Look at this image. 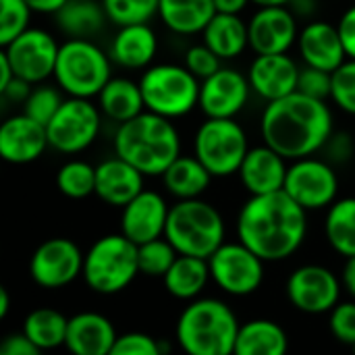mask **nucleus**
Returning <instances> with one entry per match:
<instances>
[{
    "label": "nucleus",
    "mask_w": 355,
    "mask_h": 355,
    "mask_svg": "<svg viewBox=\"0 0 355 355\" xmlns=\"http://www.w3.org/2000/svg\"><path fill=\"white\" fill-rule=\"evenodd\" d=\"M308 210L285 189L250 196L237 216V237L264 262L293 256L308 233Z\"/></svg>",
    "instance_id": "1"
},
{
    "label": "nucleus",
    "mask_w": 355,
    "mask_h": 355,
    "mask_svg": "<svg viewBox=\"0 0 355 355\" xmlns=\"http://www.w3.org/2000/svg\"><path fill=\"white\" fill-rule=\"evenodd\" d=\"M262 139L287 160L316 154L333 135V112L324 100L293 92L266 104Z\"/></svg>",
    "instance_id": "2"
},
{
    "label": "nucleus",
    "mask_w": 355,
    "mask_h": 355,
    "mask_svg": "<svg viewBox=\"0 0 355 355\" xmlns=\"http://www.w3.org/2000/svg\"><path fill=\"white\" fill-rule=\"evenodd\" d=\"M173 119L144 110L119 125L114 135V152L144 175L162 177L171 162L181 154V137Z\"/></svg>",
    "instance_id": "3"
},
{
    "label": "nucleus",
    "mask_w": 355,
    "mask_h": 355,
    "mask_svg": "<svg viewBox=\"0 0 355 355\" xmlns=\"http://www.w3.org/2000/svg\"><path fill=\"white\" fill-rule=\"evenodd\" d=\"M235 312L220 300H191L177 322V341L189 355L235 354L239 335Z\"/></svg>",
    "instance_id": "4"
},
{
    "label": "nucleus",
    "mask_w": 355,
    "mask_h": 355,
    "mask_svg": "<svg viewBox=\"0 0 355 355\" xmlns=\"http://www.w3.org/2000/svg\"><path fill=\"white\" fill-rule=\"evenodd\" d=\"M164 237L179 254L210 258L225 243V220L220 212L200 200H179L168 210Z\"/></svg>",
    "instance_id": "5"
},
{
    "label": "nucleus",
    "mask_w": 355,
    "mask_h": 355,
    "mask_svg": "<svg viewBox=\"0 0 355 355\" xmlns=\"http://www.w3.org/2000/svg\"><path fill=\"white\" fill-rule=\"evenodd\" d=\"M137 275V243L123 233L100 237L83 258V279L100 295L121 293Z\"/></svg>",
    "instance_id": "6"
},
{
    "label": "nucleus",
    "mask_w": 355,
    "mask_h": 355,
    "mask_svg": "<svg viewBox=\"0 0 355 355\" xmlns=\"http://www.w3.org/2000/svg\"><path fill=\"white\" fill-rule=\"evenodd\" d=\"M54 79L69 96H98L110 81V58L89 37H71L58 50Z\"/></svg>",
    "instance_id": "7"
},
{
    "label": "nucleus",
    "mask_w": 355,
    "mask_h": 355,
    "mask_svg": "<svg viewBox=\"0 0 355 355\" xmlns=\"http://www.w3.org/2000/svg\"><path fill=\"white\" fill-rule=\"evenodd\" d=\"M146 108L168 116L179 119L189 114L200 106V79L181 64H154L148 67L139 79Z\"/></svg>",
    "instance_id": "8"
},
{
    "label": "nucleus",
    "mask_w": 355,
    "mask_h": 355,
    "mask_svg": "<svg viewBox=\"0 0 355 355\" xmlns=\"http://www.w3.org/2000/svg\"><path fill=\"white\" fill-rule=\"evenodd\" d=\"M250 152L248 135L235 119L208 116L193 137V154L212 177H231Z\"/></svg>",
    "instance_id": "9"
},
{
    "label": "nucleus",
    "mask_w": 355,
    "mask_h": 355,
    "mask_svg": "<svg viewBox=\"0 0 355 355\" xmlns=\"http://www.w3.org/2000/svg\"><path fill=\"white\" fill-rule=\"evenodd\" d=\"M208 264L212 281L233 297L256 293L264 281V260L243 241L223 243L208 258Z\"/></svg>",
    "instance_id": "10"
},
{
    "label": "nucleus",
    "mask_w": 355,
    "mask_h": 355,
    "mask_svg": "<svg viewBox=\"0 0 355 355\" xmlns=\"http://www.w3.org/2000/svg\"><path fill=\"white\" fill-rule=\"evenodd\" d=\"M100 108L89 98H67L54 119L46 125L50 148L62 154H77L87 150L100 135Z\"/></svg>",
    "instance_id": "11"
},
{
    "label": "nucleus",
    "mask_w": 355,
    "mask_h": 355,
    "mask_svg": "<svg viewBox=\"0 0 355 355\" xmlns=\"http://www.w3.org/2000/svg\"><path fill=\"white\" fill-rule=\"evenodd\" d=\"M283 189L308 212L322 210L337 200L339 179L331 162L306 156L289 166Z\"/></svg>",
    "instance_id": "12"
},
{
    "label": "nucleus",
    "mask_w": 355,
    "mask_h": 355,
    "mask_svg": "<svg viewBox=\"0 0 355 355\" xmlns=\"http://www.w3.org/2000/svg\"><path fill=\"white\" fill-rule=\"evenodd\" d=\"M58 50L60 46L56 40L48 31L35 27H27L21 35L2 46V52L12 64L15 75L29 83H42L54 75Z\"/></svg>",
    "instance_id": "13"
},
{
    "label": "nucleus",
    "mask_w": 355,
    "mask_h": 355,
    "mask_svg": "<svg viewBox=\"0 0 355 355\" xmlns=\"http://www.w3.org/2000/svg\"><path fill=\"white\" fill-rule=\"evenodd\" d=\"M83 258L75 241L54 237L37 245L29 260V275L44 289H60L83 275Z\"/></svg>",
    "instance_id": "14"
},
{
    "label": "nucleus",
    "mask_w": 355,
    "mask_h": 355,
    "mask_svg": "<svg viewBox=\"0 0 355 355\" xmlns=\"http://www.w3.org/2000/svg\"><path fill=\"white\" fill-rule=\"evenodd\" d=\"M341 281L333 270L320 264H306L287 279V297L291 306L306 314L331 312L341 297Z\"/></svg>",
    "instance_id": "15"
},
{
    "label": "nucleus",
    "mask_w": 355,
    "mask_h": 355,
    "mask_svg": "<svg viewBox=\"0 0 355 355\" xmlns=\"http://www.w3.org/2000/svg\"><path fill=\"white\" fill-rule=\"evenodd\" d=\"M252 85L243 73L220 67L214 75L202 81L200 108L212 119H235L248 104Z\"/></svg>",
    "instance_id": "16"
},
{
    "label": "nucleus",
    "mask_w": 355,
    "mask_h": 355,
    "mask_svg": "<svg viewBox=\"0 0 355 355\" xmlns=\"http://www.w3.org/2000/svg\"><path fill=\"white\" fill-rule=\"evenodd\" d=\"M250 46L256 54L287 52L300 37L297 21L285 6H260L248 23Z\"/></svg>",
    "instance_id": "17"
},
{
    "label": "nucleus",
    "mask_w": 355,
    "mask_h": 355,
    "mask_svg": "<svg viewBox=\"0 0 355 355\" xmlns=\"http://www.w3.org/2000/svg\"><path fill=\"white\" fill-rule=\"evenodd\" d=\"M50 146L46 125L21 112L6 119L0 127V156L10 164H29Z\"/></svg>",
    "instance_id": "18"
},
{
    "label": "nucleus",
    "mask_w": 355,
    "mask_h": 355,
    "mask_svg": "<svg viewBox=\"0 0 355 355\" xmlns=\"http://www.w3.org/2000/svg\"><path fill=\"white\" fill-rule=\"evenodd\" d=\"M168 210L171 206H166L160 193L144 189L127 206H123L121 233L137 245L158 239L164 235Z\"/></svg>",
    "instance_id": "19"
},
{
    "label": "nucleus",
    "mask_w": 355,
    "mask_h": 355,
    "mask_svg": "<svg viewBox=\"0 0 355 355\" xmlns=\"http://www.w3.org/2000/svg\"><path fill=\"white\" fill-rule=\"evenodd\" d=\"M300 67L287 52L279 54H258L250 64V85L262 100L272 102L297 92Z\"/></svg>",
    "instance_id": "20"
},
{
    "label": "nucleus",
    "mask_w": 355,
    "mask_h": 355,
    "mask_svg": "<svg viewBox=\"0 0 355 355\" xmlns=\"http://www.w3.org/2000/svg\"><path fill=\"white\" fill-rule=\"evenodd\" d=\"M287 158L281 156L275 148L268 144L250 148L245 154L237 175L241 179V185L250 196H262V193H272L285 187L287 179Z\"/></svg>",
    "instance_id": "21"
},
{
    "label": "nucleus",
    "mask_w": 355,
    "mask_h": 355,
    "mask_svg": "<svg viewBox=\"0 0 355 355\" xmlns=\"http://www.w3.org/2000/svg\"><path fill=\"white\" fill-rule=\"evenodd\" d=\"M144 173L121 156L106 158L96 166V196L108 206H127L144 191Z\"/></svg>",
    "instance_id": "22"
},
{
    "label": "nucleus",
    "mask_w": 355,
    "mask_h": 355,
    "mask_svg": "<svg viewBox=\"0 0 355 355\" xmlns=\"http://www.w3.org/2000/svg\"><path fill=\"white\" fill-rule=\"evenodd\" d=\"M300 54L306 64L318 67L324 71H335L339 64L347 60V52L339 33V27L324 23V21H312L308 23L297 37Z\"/></svg>",
    "instance_id": "23"
},
{
    "label": "nucleus",
    "mask_w": 355,
    "mask_h": 355,
    "mask_svg": "<svg viewBox=\"0 0 355 355\" xmlns=\"http://www.w3.org/2000/svg\"><path fill=\"white\" fill-rule=\"evenodd\" d=\"M112 322L96 312H81L69 318L64 347L75 355H110L116 343Z\"/></svg>",
    "instance_id": "24"
},
{
    "label": "nucleus",
    "mask_w": 355,
    "mask_h": 355,
    "mask_svg": "<svg viewBox=\"0 0 355 355\" xmlns=\"http://www.w3.org/2000/svg\"><path fill=\"white\" fill-rule=\"evenodd\" d=\"M158 40L148 23L121 25L110 46V58L125 69H146L154 60Z\"/></svg>",
    "instance_id": "25"
},
{
    "label": "nucleus",
    "mask_w": 355,
    "mask_h": 355,
    "mask_svg": "<svg viewBox=\"0 0 355 355\" xmlns=\"http://www.w3.org/2000/svg\"><path fill=\"white\" fill-rule=\"evenodd\" d=\"M202 33L204 44L210 46L223 60L239 56L250 46L248 23L233 12H216Z\"/></svg>",
    "instance_id": "26"
},
{
    "label": "nucleus",
    "mask_w": 355,
    "mask_h": 355,
    "mask_svg": "<svg viewBox=\"0 0 355 355\" xmlns=\"http://www.w3.org/2000/svg\"><path fill=\"white\" fill-rule=\"evenodd\" d=\"M158 15L179 35L202 33L216 15L214 0H160Z\"/></svg>",
    "instance_id": "27"
},
{
    "label": "nucleus",
    "mask_w": 355,
    "mask_h": 355,
    "mask_svg": "<svg viewBox=\"0 0 355 355\" xmlns=\"http://www.w3.org/2000/svg\"><path fill=\"white\" fill-rule=\"evenodd\" d=\"M162 181L168 193H173L175 198L193 200V198H200L208 189L212 181V173L200 162L196 154L193 156L179 154L171 162V166L162 173Z\"/></svg>",
    "instance_id": "28"
},
{
    "label": "nucleus",
    "mask_w": 355,
    "mask_h": 355,
    "mask_svg": "<svg viewBox=\"0 0 355 355\" xmlns=\"http://www.w3.org/2000/svg\"><path fill=\"white\" fill-rule=\"evenodd\" d=\"M210 277V264L206 258L179 254L168 272L162 277L166 291L177 300H196L204 291Z\"/></svg>",
    "instance_id": "29"
},
{
    "label": "nucleus",
    "mask_w": 355,
    "mask_h": 355,
    "mask_svg": "<svg viewBox=\"0 0 355 355\" xmlns=\"http://www.w3.org/2000/svg\"><path fill=\"white\" fill-rule=\"evenodd\" d=\"M289 349L285 329L272 320H252L239 327L235 354L237 355H283Z\"/></svg>",
    "instance_id": "30"
},
{
    "label": "nucleus",
    "mask_w": 355,
    "mask_h": 355,
    "mask_svg": "<svg viewBox=\"0 0 355 355\" xmlns=\"http://www.w3.org/2000/svg\"><path fill=\"white\" fill-rule=\"evenodd\" d=\"M98 98H100V110L116 123H125L137 116L139 112H144L146 108L141 85L125 77H116V79L110 77V81L102 87Z\"/></svg>",
    "instance_id": "31"
},
{
    "label": "nucleus",
    "mask_w": 355,
    "mask_h": 355,
    "mask_svg": "<svg viewBox=\"0 0 355 355\" xmlns=\"http://www.w3.org/2000/svg\"><path fill=\"white\" fill-rule=\"evenodd\" d=\"M106 19L102 2L96 0H69L56 12V25L69 37H92L102 29Z\"/></svg>",
    "instance_id": "32"
},
{
    "label": "nucleus",
    "mask_w": 355,
    "mask_h": 355,
    "mask_svg": "<svg viewBox=\"0 0 355 355\" xmlns=\"http://www.w3.org/2000/svg\"><path fill=\"white\" fill-rule=\"evenodd\" d=\"M324 235L329 245L345 256H355V198L335 200L324 220Z\"/></svg>",
    "instance_id": "33"
},
{
    "label": "nucleus",
    "mask_w": 355,
    "mask_h": 355,
    "mask_svg": "<svg viewBox=\"0 0 355 355\" xmlns=\"http://www.w3.org/2000/svg\"><path fill=\"white\" fill-rule=\"evenodd\" d=\"M69 318L50 308H40L27 314L23 322V333L35 343L40 352L56 349L67 341Z\"/></svg>",
    "instance_id": "34"
},
{
    "label": "nucleus",
    "mask_w": 355,
    "mask_h": 355,
    "mask_svg": "<svg viewBox=\"0 0 355 355\" xmlns=\"http://www.w3.org/2000/svg\"><path fill=\"white\" fill-rule=\"evenodd\" d=\"M56 187L71 200H83L96 193V166L83 160H71L62 164L56 175Z\"/></svg>",
    "instance_id": "35"
},
{
    "label": "nucleus",
    "mask_w": 355,
    "mask_h": 355,
    "mask_svg": "<svg viewBox=\"0 0 355 355\" xmlns=\"http://www.w3.org/2000/svg\"><path fill=\"white\" fill-rule=\"evenodd\" d=\"M177 256H179V252L164 235L158 239L146 241V243L137 245L139 275L162 279L168 272V268L173 266V262L177 260Z\"/></svg>",
    "instance_id": "36"
},
{
    "label": "nucleus",
    "mask_w": 355,
    "mask_h": 355,
    "mask_svg": "<svg viewBox=\"0 0 355 355\" xmlns=\"http://www.w3.org/2000/svg\"><path fill=\"white\" fill-rule=\"evenodd\" d=\"M160 0H102L108 21L114 25H133V23H150L154 15H158Z\"/></svg>",
    "instance_id": "37"
},
{
    "label": "nucleus",
    "mask_w": 355,
    "mask_h": 355,
    "mask_svg": "<svg viewBox=\"0 0 355 355\" xmlns=\"http://www.w3.org/2000/svg\"><path fill=\"white\" fill-rule=\"evenodd\" d=\"M62 102L64 100L56 87L37 85L35 89H31V94L23 102V112L29 114L31 119H35L37 123L48 125L54 119V114L58 112V108L62 106Z\"/></svg>",
    "instance_id": "38"
},
{
    "label": "nucleus",
    "mask_w": 355,
    "mask_h": 355,
    "mask_svg": "<svg viewBox=\"0 0 355 355\" xmlns=\"http://www.w3.org/2000/svg\"><path fill=\"white\" fill-rule=\"evenodd\" d=\"M31 12L25 0H0V46H6L29 27Z\"/></svg>",
    "instance_id": "39"
},
{
    "label": "nucleus",
    "mask_w": 355,
    "mask_h": 355,
    "mask_svg": "<svg viewBox=\"0 0 355 355\" xmlns=\"http://www.w3.org/2000/svg\"><path fill=\"white\" fill-rule=\"evenodd\" d=\"M331 98L343 112L355 116V58H347L333 71Z\"/></svg>",
    "instance_id": "40"
},
{
    "label": "nucleus",
    "mask_w": 355,
    "mask_h": 355,
    "mask_svg": "<svg viewBox=\"0 0 355 355\" xmlns=\"http://www.w3.org/2000/svg\"><path fill=\"white\" fill-rule=\"evenodd\" d=\"M331 89H333V73L331 71L310 67V64H306L300 71L297 92L318 98V100H327V98H331Z\"/></svg>",
    "instance_id": "41"
},
{
    "label": "nucleus",
    "mask_w": 355,
    "mask_h": 355,
    "mask_svg": "<svg viewBox=\"0 0 355 355\" xmlns=\"http://www.w3.org/2000/svg\"><path fill=\"white\" fill-rule=\"evenodd\" d=\"M220 56L206 44H198V46H191L187 52H185V67L200 79H208L210 75H214L223 64H220Z\"/></svg>",
    "instance_id": "42"
},
{
    "label": "nucleus",
    "mask_w": 355,
    "mask_h": 355,
    "mask_svg": "<svg viewBox=\"0 0 355 355\" xmlns=\"http://www.w3.org/2000/svg\"><path fill=\"white\" fill-rule=\"evenodd\" d=\"M329 327L331 333L335 335L337 341H341L343 345H355V302H343L337 304L331 310V318H329Z\"/></svg>",
    "instance_id": "43"
},
{
    "label": "nucleus",
    "mask_w": 355,
    "mask_h": 355,
    "mask_svg": "<svg viewBox=\"0 0 355 355\" xmlns=\"http://www.w3.org/2000/svg\"><path fill=\"white\" fill-rule=\"evenodd\" d=\"M162 347L158 339L146 333H125L116 337L110 355H160Z\"/></svg>",
    "instance_id": "44"
},
{
    "label": "nucleus",
    "mask_w": 355,
    "mask_h": 355,
    "mask_svg": "<svg viewBox=\"0 0 355 355\" xmlns=\"http://www.w3.org/2000/svg\"><path fill=\"white\" fill-rule=\"evenodd\" d=\"M42 352L35 347V343L21 331L6 335L0 343V355H40Z\"/></svg>",
    "instance_id": "45"
},
{
    "label": "nucleus",
    "mask_w": 355,
    "mask_h": 355,
    "mask_svg": "<svg viewBox=\"0 0 355 355\" xmlns=\"http://www.w3.org/2000/svg\"><path fill=\"white\" fill-rule=\"evenodd\" d=\"M324 148H329L331 160H333V162H345V160H349L352 154H354L352 137L345 135V133H337V135L333 133V135L329 137V141L324 144Z\"/></svg>",
    "instance_id": "46"
},
{
    "label": "nucleus",
    "mask_w": 355,
    "mask_h": 355,
    "mask_svg": "<svg viewBox=\"0 0 355 355\" xmlns=\"http://www.w3.org/2000/svg\"><path fill=\"white\" fill-rule=\"evenodd\" d=\"M339 33L347 52V58H355V6L347 8L339 21Z\"/></svg>",
    "instance_id": "47"
},
{
    "label": "nucleus",
    "mask_w": 355,
    "mask_h": 355,
    "mask_svg": "<svg viewBox=\"0 0 355 355\" xmlns=\"http://www.w3.org/2000/svg\"><path fill=\"white\" fill-rule=\"evenodd\" d=\"M29 85H31L29 81H25V79H21V77H15L6 87L0 92V96L6 98V100H10V102H25L27 96L31 94Z\"/></svg>",
    "instance_id": "48"
},
{
    "label": "nucleus",
    "mask_w": 355,
    "mask_h": 355,
    "mask_svg": "<svg viewBox=\"0 0 355 355\" xmlns=\"http://www.w3.org/2000/svg\"><path fill=\"white\" fill-rule=\"evenodd\" d=\"M33 12H44V15H56L69 0H25Z\"/></svg>",
    "instance_id": "49"
},
{
    "label": "nucleus",
    "mask_w": 355,
    "mask_h": 355,
    "mask_svg": "<svg viewBox=\"0 0 355 355\" xmlns=\"http://www.w3.org/2000/svg\"><path fill=\"white\" fill-rule=\"evenodd\" d=\"M343 287L349 291V295L355 300V256L347 258L345 266H343V277H341Z\"/></svg>",
    "instance_id": "50"
},
{
    "label": "nucleus",
    "mask_w": 355,
    "mask_h": 355,
    "mask_svg": "<svg viewBox=\"0 0 355 355\" xmlns=\"http://www.w3.org/2000/svg\"><path fill=\"white\" fill-rule=\"evenodd\" d=\"M248 2L252 0H214V6H216V12H233V15H239Z\"/></svg>",
    "instance_id": "51"
},
{
    "label": "nucleus",
    "mask_w": 355,
    "mask_h": 355,
    "mask_svg": "<svg viewBox=\"0 0 355 355\" xmlns=\"http://www.w3.org/2000/svg\"><path fill=\"white\" fill-rule=\"evenodd\" d=\"M15 77H17V75H15V71H12V64L8 62L6 54L0 52V92H2Z\"/></svg>",
    "instance_id": "52"
},
{
    "label": "nucleus",
    "mask_w": 355,
    "mask_h": 355,
    "mask_svg": "<svg viewBox=\"0 0 355 355\" xmlns=\"http://www.w3.org/2000/svg\"><path fill=\"white\" fill-rule=\"evenodd\" d=\"M8 308H10V295H8V289H6V287H0V318H6Z\"/></svg>",
    "instance_id": "53"
},
{
    "label": "nucleus",
    "mask_w": 355,
    "mask_h": 355,
    "mask_svg": "<svg viewBox=\"0 0 355 355\" xmlns=\"http://www.w3.org/2000/svg\"><path fill=\"white\" fill-rule=\"evenodd\" d=\"M256 2L258 6H285V4H291L293 0H252Z\"/></svg>",
    "instance_id": "54"
}]
</instances>
